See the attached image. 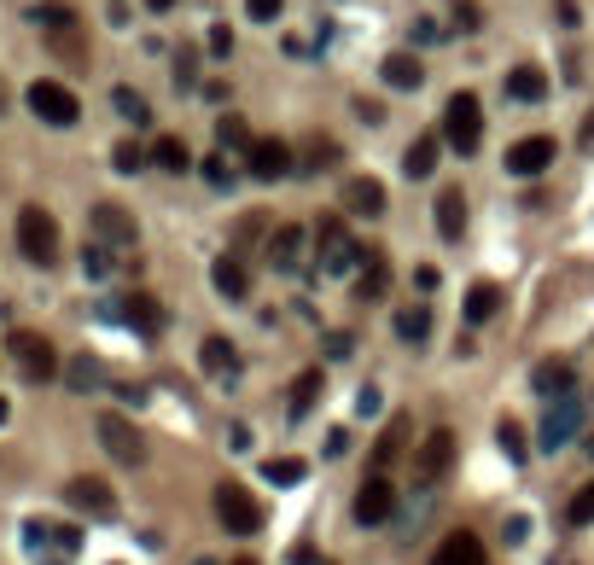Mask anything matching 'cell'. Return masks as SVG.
Wrapping results in <instances>:
<instances>
[{
	"mask_svg": "<svg viewBox=\"0 0 594 565\" xmlns=\"http://www.w3.org/2000/svg\"><path fill=\"white\" fill-rule=\"evenodd\" d=\"M362 268V245L344 228V216H321L315 222V274H350Z\"/></svg>",
	"mask_w": 594,
	"mask_h": 565,
	"instance_id": "cell-1",
	"label": "cell"
},
{
	"mask_svg": "<svg viewBox=\"0 0 594 565\" xmlns=\"http://www.w3.org/2000/svg\"><path fill=\"white\" fill-rule=\"evenodd\" d=\"M18 251L41 268L59 263V222H53L41 204H24V210H18Z\"/></svg>",
	"mask_w": 594,
	"mask_h": 565,
	"instance_id": "cell-2",
	"label": "cell"
},
{
	"mask_svg": "<svg viewBox=\"0 0 594 565\" xmlns=\"http://www.w3.org/2000/svg\"><path fill=\"white\" fill-rule=\"evenodd\" d=\"M24 100H30V111L41 117V123H47V129H70V123L82 117V100L70 94L65 82H53V76L30 82V94H24Z\"/></svg>",
	"mask_w": 594,
	"mask_h": 565,
	"instance_id": "cell-3",
	"label": "cell"
},
{
	"mask_svg": "<svg viewBox=\"0 0 594 565\" xmlns=\"http://www.w3.org/2000/svg\"><path fill=\"white\" fill-rule=\"evenodd\" d=\"M443 140L455 152H478V140H484V105H478V94H455L443 105Z\"/></svg>",
	"mask_w": 594,
	"mask_h": 565,
	"instance_id": "cell-4",
	"label": "cell"
},
{
	"mask_svg": "<svg viewBox=\"0 0 594 565\" xmlns=\"http://www.w3.org/2000/svg\"><path fill=\"white\" fill-rule=\"evenodd\" d=\"M99 449L117 466H146V437L129 414H99Z\"/></svg>",
	"mask_w": 594,
	"mask_h": 565,
	"instance_id": "cell-5",
	"label": "cell"
},
{
	"mask_svg": "<svg viewBox=\"0 0 594 565\" xmlns=\"http://www.w3.org/2000/svg\"><path fill=\"white\" fill-rule=\"evenodd\" d=\"M6 350H12V362H18V373H24L30 385L59 379V350H53L41 333H12V338H6Z\"/></svg>",
	"mask_w": 594,
	"mask_h": 565,
	"instance_id": "cell-6",
	"label": "cell"
},
{
	"mask_svg": "<svg viewBox=\"0 0 594 565\" xmlns=\"http://www.w3.org/2000/svg\"><path fill=\"white\" fill-rule=\"evenodd\" d=\"M216 519H222L233 536H257V531H263V507L251 501V490H239L233 478L216 484Z\"/></svg>",
	"mask_w": 594,
	"mask_h": 565,
	"instance_id": "cell-7",
	"label": "cell"
},
{
	"mask_svg": "<svg viewBox=\"0 0 594 565\" xmlns=\"http://www.w3.org/2000/svg\"><path fill=\"white\" fill-rule=\"evenodd\" d=\"M105 315H111V321H129V327H134L140 338H164V327H169L164 303L152 298V292H129V298L105 303Z\"/></svg>",
	"mask_w": 594,
	"mask_h": 565,
	"instance_id": "cell-8",
	"label": "cell"
},
{
	"mask_svg": "<svg viewBox=\"0 0 594 565\" xmlns=\"http://www.w3.org/2000/svg\"><path fill=\"white\" fill-rule=\"evenodd\" d=\"M391 513H396V484L385 472H373L362 490H356V525H362V531H379V525H391Z\"/></svg>",
	"mask_w": 594,
	"mask_h": 565,
	"instance_id": "cell-9",
	"label": "cell"
},
{
	"mask_svg": "<svg viewBox=\"0 0 594 565\" xmlns=\"http://www.w3.org/2000/svg\"><path fill=\"white\" fill-rule=\"evenodd\" d=\"M577 432H583V402H577V397H560L554 408H548V414H542V426H536V443L554 455V449H565V443H571Z\"/></svg>",
	"mask_w": 594,
	"mask_h": 565,
	"instance_id": "cell-10",
	"label": "cell"
},
{
	"mask_svg": "<svg viewBox=\"0 0 594 565\" xmlns=\"http://www.w3.org/2000/svg\"><path fill=\"white\" fill-rule=\"evenodd\" d=\"M560 158V146H554V134H525V140H513L507 146V175H542V169H554Z\"/></svg>",
	"mask_w": 594,
	"mask_h": 565,
	"instance_id": "cell-11",
	"label": "cell"
},
{
	"mask_svg": "<svg viewBox=\"0 0 594 565\" xmlns=\"http://www.w3.org/2000/svg\"><path fill=\"white\" fill-rule=\"evenodd\" d=\"M65 501L76 507V513H94V519H111V513H117V490H111L105 478H94V472L70 478V484H65Z\"/></svg>",
	"mask_w": 594,
	"mask_h": 565,
	"instance_id": "cell-12",
	"label": "cell"
},
{
	"mask_svg": "<svg viewBox=\"0 0 594 565\" xmlns=\"http://www.w3.org/2000/svg\"><path fill=\"white\" fill-rule=\"evenodd\" d=\"M449 466H455V432H449V426H437V432H426V443H420L414 472H420L426 484H443V478H449Z\"/></svg>",
	"mask_w": 594,
	"mask_h": 565,
	"instance_id": "cell-13",
	"label": "cell"
},
{
	"mask_svg": "<svg viewBox=\"0 0 594 565\" xmlns=\"http://www.w3.org/2000/svg\"><path fill=\"white\" fill-rule=\"evenodd\" d=\"M94 239L99 245H134L140 239V228H134V216L123 210V204H94Z\"/></svg>",
	"mask_w": 594,
	"mask_h": 565,
	"instance_id": "cell-14",
	"label": "cell"
},
{
	"mask_svg": "<svg viewBox=\"0 0 594 565\" xmlns=\"http://www.w3.org/2000/svg\"><path fill=\"white\" fill-rule=\"evenodd\" d=\"M245 164H251V175L257 181H280V175H292V146L286 140H257L251 152H245Z\"/></svg>",
	"mask_w": 594,
	"mask_h": 565,
	"instance_id": "cell-15",
	"label": "cell"
},
{
	"mask_svg": "<svg viewBox=\"0 0 594 565\" xmlns=\"http://www.w3.org/2000/svg\"><path fill=\"white\" fill-rule=\"evenodd\" d=\"M431 565H490V554H484V542L472 531H449L431 548Z\"/></svg>",
	"mask_w": 594,
	"mask_h": 565,
	"instance_id": "cell-16",
	"label": "cell"
},
{
	"mask_svg": "<svg viewBox=\"0 0 594 565\" xmlns=\"http://www.w3.org/2000/svg\"><path fill=\"white\" fill-rule=\"evenodd\" d=\"M198 367H204L216 385H233V379H239V350H233L228 338H204V344H198Z\"/></svg>",
	"mask_w": 594,
	"mask_h": 565,
	"instance_id": "cell-17",
	"label": "cell"
},
{
	"mask_svg": "<svg viewBox=\"0 0 594 565\" xmlns=\"http://www.w3.org/2000/svg\"><path fill=\"white\" fill-rule=\"evenodd\" d=\"M408 432H414V420H408V414H391V420H385V432H379V443H373V466H379V472L402 461V449H408Z\"/></svg>",
	"mask_w": 594,
	"mask_h": 565,
	"instance_id": "cell-18",
	"label": "cell"
},
{
	"mask_svg": "<svg viewBox=\"0 0 594 565\" xmlns=\"http://www.w3.org/2000/svg\"><path fill=\"white\" fill-rule=\"evenodd\" d=\"M344 210H350V216H385V187H379L373 175L344 181Z\"/></svg>",
	"mask_w": 594,
	"mask_h": 565,
	"instance_id": "cell-19",
	"label": "cell"
},
{
	"mask_svg": "<svg viewBox=\"0 0 594 565\" xmlns=\"http://www.w3.org/2000/svg\"><path fill=\"white\" fill-rule=\"evenodd\" d=\"M507 100H519V105L548 100V70L542 65H513L507 70Z\"/></svg>",
	"mask_w": 594,
	"mask_h": 565,
	"instance_id": "cell-20",
	"label": "cell"
},
{
	"mask_svg": "<svg viewBox=\"0 0 594 565\" xmlns=\"http://www.w3.org/2000/svg\"><path fill=\"white\" fill-rule=\"evenodd\" d=\"M210 286H216L228 303L251 298V274H245V263H239V257H216V268H210Z\"/></svg>",
	"mask_w": 594,
	"mask_h": 565,
	"instance_id": "cell-21",
	"label": "cell"
},
{
	"mask_svg": "<svg viewBox=\"0 0 594 565\" xmlns=\"http://www.w3.org/2000/svg\"><path fill=\"white\" fill-rule=\"evenodd\" d=\"M321 391H327V373H321V367H303V373H297V385H292V397H286L292 426L309 414V408H315V402H321Z\"/></svg>",
	"mask_w": 594,
	"mask_h": 565,
	"instance_id": "cell-22",
	"label": "cell"
},
{
	"mask_svg": "<svg viewBox=\"0 0 594 565\" xmlns=\"http://www.w3.org/2000/svg\"><path fill=\"white\" fill-rule=\"evenodd\" d=\"M437 233H443L449 245H461V233H466V199H461V187H443V193H437Z\"/></svg>",
	"mask_w": 594,
	"mask_h": 565,
	"instance_id": "cell-23",
	"label": "cell"
},
{
	"mask_svg": "<svg viewBox=\"0 0 594 565\" xmlns=\"http://www.w3.org/2000/svg\"><path fill=\"white\" fill-rule=\"evenodd\" d=\"M379 76H385L391 88H402V94H414V88L426 82V65H420L414 53H385V65H379Z\"/></svg>",
	"mask_w": 594,
	"mask_h": 565,
	"instance_id": "cell-24",
	"label": "cell"
},
{
	"mask_svg": "<svg viewBox=\"0 0 594 565\" xmlns=\"http://www.w3.org/2000/svg\"><path fill=\"white\" fill-rule=\"evenodd\" d=\"M303 245H309V233H303V228H280L274 239H268V263L292 274V268L303 263Z\"/></svg>",
	"mask_w": 594,
	"mask_h": 565,
	"instance_id": "cell-25",
	"label": "cell"
},
{
	"mask_svg": "<svg viewBox=\"0 0 594 565\" xmlns=\"http://www.w3.org/2000/svg\"><path fill=\"white\" fill-rule=\"evenodd\" d=\"M385 292H391V263H385V257L373 251V257H362V280H356V298H362V303H379Z\"/></svg>",
	"mask_w": 594,
	"mask_h": 565,
	"instance_id": "cell-26",
	"label": "cell"
},
{
	"mask_svg": "<svg viewBox=\"0 0 594 565\" xmlns=\"http://www.w3.org/2000/svg\"><path fill=\"white\" fill-rule=\"evenodd\" d=\"M530 385L542 391V397H571V385H577V373H571V362H542L536 373H530Z\"/></svg>",
	"mask_w": 594,
	"mask_h": 565,
	"instance_id": "cell-27",
	"label": "cell"
},
{
	"mask_svg": "<svg viewBox=\"0 0 594 565\" xmlns=\"http://www.w3.org/2000/svg\"><path fill=\"white\" fill-rule=\"evenodd\" d=\"M152 164L169 169V175H187V169H193V152H187V140H175V134H158V140H152Z\"/></svg>",
	"mask_w": 594,
	"mask_h": 565,
	"instance_id": "cell-28",
	"label": "cell"
},
{
	"mask_svg": "<svg viewBox=\"0 0 594 565\" xmlns=\"http://www.w3.org/2000/svg\"><path fill=\"white\" fill-rule=\"evenodd\" d=\"M437 152H443V134H420V140L408 146V158H402V169H408L414 181H426L431 169H437Z\"/></svg>",
	"mask_w": 594,
	"mask_h": 565,
	"instance_id": "cell-29",
	"label": "cell"
},
{
	"mask_svg": "<svg viewBox=\"0 0 594 565\" xmlns=\"http://www.w3.org/2000/svg\"><path fill=\"white\" fill-rule=\"evenodd\" d=\"M495 309H501V286H490V280H478L472 292H466V327H484Z\"/></svg>",
	"mask_w": 594,
	"mask_h": 565,
	"instance_id": "cell-30",
	"label": "cell"
},
{
	"mask_svg": "<svg viewBox=\"0 0 594 565\" xmlns=\"http://www.w3.org/2000/svg\"><path fill=\"white\" fill-rule=\"evenodd\" d=\"M216 146H222V152H251V146H257L239 111H222V117H216Z\"/></svg>",
	"mask_w": 594,
	"mask_h": 565,
	"instance_id": "cell-31",
	"label": "cell"
},
{
	"mask_svg": "<svg viewBox=\"0 0 594 565\" xmlns=\"http://www.w3.org/2000/svg\"><path fill=\"white\" fill-rule=\"evenodd\" d=\"M396 338H402V344H426L431 338V309H414V303L396 309Z\"/></svg>",
	"mask_w": 594,
	"mask_h": 565,
	"instance_id": "cell-32",
	"label": "cell"
},
{
	"mask_svg": "<svg viewBox=\"0 0 594 565\" xmlns=\"http://www.w3.org/2000/svg\"><path fill=\"white\" fill-rule=\"evenodd\" d=\"M111 105H117V111H123V117H129L134 129H146V123H152V105L140 100V94H134V88H111Z\"/></svg>",
	"mask_w": 594,
	"mask_h": 565,
	"instance_id": "cell-33",
	"label": "cell"
},
{
	"mask_svg": "<svg viewBox=\"0 0 594 565\" xmlns=\"http://www.w3.org/2000/svg\"><path fill=\"white\" fill-rule=\"evenodd\" d=\"M263 478L268 484H303V461L297 455H274V461H263Z\"/></svg>",
	"mask_w": 594,
	"mask_h": 565,
	"instance_id": "cell-34",
	"label": "cell"
},
{
	"mask_svg": "<svg viewBox=\"0 0 594 565\" xmlns=\"http://www.w3.org/2000/svg\"><path fill=\"white\" fill-rule=\"evenodd\" d=\"M565 519H571L577 531H583V525H594V478L583 484V490H577V496H571V507H565Z\"/></svg>",
	"mask_w": 594,
	"mask_h": 565,
	"instance_id": "cell-35",
	"label": "cell"
},
{
	"mask_svg": "<svg viewBox=\"0 0 594 565\" xmlns=\"http://www.w3.org/2000/svg\"><path fill=\"white\" fill-rule=\"evenodd\" d=\"M501 449H507V461L513 466H525V455H530V443H525V432H519V426H513V420H501Z\"/></svg>",
	"mask_w": 594,
	"mask_h": 565,
	"instance_id": "cell-36",
	"label": "cell"
},
{
	"mask_svg": "<svg viewBox=\"0 0 594 565\" xmlns=\"http://www.w3.org/2000/svg\"><path fill=\"white\" fill-rule=\"evenodd\" d=\"M111 164H117V175H140V164H146V152H140L134 140H117V146H111Z\"/></svg>",
	"mask_w": 594,
	"mask_h": 565,
	"instance_id": "cell-37",
	"label": "cell"
},
{
	"mask_svg": "<svg viewBox=\"0 0 594 565\" xmlns=\"http://www.w3.org/2000/svg\"><path fill=\"white\" fill-rule=\"evenodd\" d=\"M70 385H76V391H99V385H105L94 356H76V362H70Z\"/></svg>",
	"mask_w": 594,
	"mask_h": 565,
	"instance_id": "cell-38",
	"label": "cell"
},
{
	"mask_svg": "<svg viewBox=\"0 0 594 565\" xmlns=\"http://www.w3.org/2000/svg\"><path fill=\"white\" fill-rule=\"evenodd\" d=\"M30 18H35V24H47V30H59V35L76 30V12H70V6H35Z\"/></svg>",
	"mask_w": 594,
	"mask_h": 565,
	"instance_id": "cell-39",
	"label": "cell"
},
{
	"mask_svg": "<svg viewBox=\"0 0 594 565\" xmlns=\"http://www.w3.org/2000/svg\"><path fill=\"white\" fill-rule=\"evenodd\" d=\"M175 88H198V53L193 47L175 53Z\"/></svg>",
	"mask_w": 594,
	"mask_h": 565,
	"instance_id": "cell-40",
	"label": "cell"
},
{
	"mask_svg": "<svg viewBox=\"0 0 594 565\" xmlns=\"http://www.w3.org/2000/svg\"><path fill=\"white\" fill-rule=\"evenodd\" d=\"M332 164H338V146H332V140H315V146H309V158H303L297 169H332Z\"/></svg>",
	"mask_w": 594,
	"mask_h": 565,
	"instance_id": "cell-41",
	"label": "cell"
},
{
	"mask_svg": "<svg viewBox=\"0 0 594 565\" xmlns=\"http://www.w3.org/2000/svg\"><path fill=\"white\" fill-rule=\"evenodd\" d=\"M82 268H88V274H94V280H105V274H111V251H105V245H88V251H82Z\"/></svg>",
	"mask_w": 594,
	"mask_h": 565,
	"instance_id": "cell-42",
	"label": "cell"
},
{
	"mask_svg": "<svg viewBox=\"0 0 594 565\" xmlns=\"http://www.w3.org/2000/svg\"><path fill=\"white\" fill-rule=\"evenodd\" d=\"M204 181H210V187H233V164L222 158V152H216V158H204Z\"/></svg>",
	"mask_w": 594,
	"mask_h": 565,
	"instance_id": "cell-43",
	"label": "cell"
},
{
	"mask_svg": "<svg viewBox=\"0 0 594 565\" xmlns=\"http://www.w3.org/2000/svg\"><path fill=\"white\" fill-rule=\"evenodd\" d=\"M245 12H251L257 24H274V18L286 12V0H245Z\"/></svg>",
	"mask_w": 594,
	"mask_h": 565,
	"instance_id": "cell-44",
	"label": "cell"
},
{
	"mask_svg": "<svg viewBox=\"0 0 594 565\" xmlns=\"http://www.w3.org/2000/svg\"><path fill=\"white\" fill-rule=\"evenodd\" d=\"M455 24H461V30H478V24H484V6H478V0H455Z\"/></svg>",
	"mask_w": 594,
	"mask_h": 565,
	"instance_id": "cell-45",
	"label": "cell"
},
{
	"mask_svg": "<svg viewBox=\"0 0 594 565\" xmlns=\"http://www.w3.org/2000/svg\"><path fill=\"white\" fill-rule=\"evenodd\" d=\"M210 53H216V59H228V53H233V30H228V24H210Z\"/></svg>",
	"mask_w": 594,
	"mask_h": 565,
	"instance_id": "cell-46",
	"label": "cell"
},
{
	"mask_svg": "<svg viewBox=\"0 0 594 565\" xmlns=\"http://www.w3.org/2000/svg\"><path fill=\"white\" fill-rule=\"evenodd\" d=\"M414 286H420V292H437V286H443V274H437L431 263H420V268H414Z\"/></svg>",
	"mask_w": 594,
	"mask_h": 565,
	"instance_id": "cell-47",
	"label": "cell"
},
{
	"mask_svg": "<svg viewBox=\"0 0 594 565\" xmlns=\"http://www.w3.org/2000/svg\"><path fill=\"white\" fill-rule=\"evenodd\" d=\"M356 117H362V123H385V105H379V100H356Z\"/></svg>",
	"mask_w": 594,
	"mask_h": 565,
	"instance_id": "cell-48",
	"label": "cell"
},
{
	"mask_svg": "<svg viewBox=\"0 0 594 565\" xmlns=\"http://www.w3.org/2000/svg\"><path fill=\"white\" fill-rule=\"evenodd\" d=\"M356 414H379V385H362V397H356Z\"/></svg>",
	"mask_w": 594,
	"mask_h": 565,
	"instance_id": "cell-49",
	"label": "cell"
},
{
	"mask_svg": "<svg viewBox=\"0 0 594 565\" xmlns=\"http://www.w3.org/2000/svg\"><path fill=\"white\" fill-rule=\"evenodd\" d=\"M554 12H560V24H565V30H577V24H583V12H577V0H560Z\"/></svg>",
	"mask_w": 594,
	"mask_h": 565,
	"instance_id": "cell-50",
	"label": "cell"
},
{
	"mask_svg": "<svg viewBox=\"0 0 594 565\" xmlns=\"http://www.w3.org/2000/svg\"><path fill=\"white\" fill-rule=\"evenodd\" d=\"M577 140H583V152H594V111L583 117V134H577Z\"/></svg>",
	"mask_w": 594,
	"mask_h": 565,
	"instance_id": "cell-51",
	"label": "cell"
},
{
	"mask_svg": "<svg viewBox=\"0 0 594 565\" xmlns=\"http://www.w3.org/2000/svg\"><path fill=\"white\" fill-rule=\"evenodd\" d=\"M146 6H152V12H169V6H175V0H146Z\"/></svg>",
	"mask_w": 594,
	"mask_h": 565,
	"instance_id": "cell-52",
	"label": "cell"
},
{
	"mask_svg": "<svg viewBox=\"0 0 594 565\" xmlns=\"http://www.w3.org/2000/svg\"><path fill=\"white\" fill-rule=\"evenodd\" d=\"M6 414H12V408H6V402H0V426H6Z\"/></svg>",
	"mask_w": 594,
	"mask_h": 565,
	"instance_id": "cell-53",
	"label": "cell"
},
{
	"mask_svg": "<svg viewBox=\"0 0 594 565\" xmlns=\"http://www.w3.org/2000/svg\"><path fill=\"white\" fill-rule=\"evenodd\" d=\"M0 111H6V88H0Z\"/></svg>",
	"mask_w": 594,
	"mask_h": 565,
	"instance_id": "cell-54",
	"label": "cell"
},
{
	"mask_svg": "<svg viewBox=\"0 0 594 565\" xmlns=\"http://www.w3.org/2000/svg\"><path fill=\"white\" fill-rule=\"evenodd\" d=\"M589 461H594V437H589Z\"/></svg>",
	"mask_w": 594,
	"mask_h": 565,
	"instance_id": "cell-55",
	"label": "cell"
},
{
	"mask_svg": "<svg viewBox=\"0 0 594 565\" xmlns=\"http://www.w3.org/2000/svg\"><path fill=\"white\" fill-rule=\"evenodd\" d=\"M233 565H257V560H233Z\"/></svg>",
	"mask_w": 594,
	"mask_h": 565,
	"instance_id": "cell-56",
	"label": "cell"
},
{
	"mask_svg": "<svg viewBox=\"0 0 594 565\" xmlns=\"http://www.w3.org/2000/svg\"><path fill=\"white\" fill-rule=\"evenodd\" d=\"M198 565H216V560H198Z\"/></svg>",
	"mask_w": 594,
	"mask_h": 565,
	"instance_id": "cell-57",
	"label": "cell"
}]
</instances>
